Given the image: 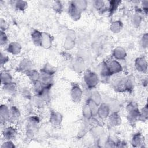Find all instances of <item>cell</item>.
<instances>
[{"mask_svg": "<svg viewBox=\"0 0 148 148\" xmlns=\"http://www.w3.org/2000/svg\"><path fill=\"white\" fill-rule=\"evenodd\" d=\"M136 67L139 71H144L147 69V63L143 58H139L136 60L135 63Z\"/></svg>", "mask_w": 148, "mask_h": 148, "instance_id": "cell-14", "label": "cell"}, {"mask_svg": "<svg viewBox=\"0 0 148 148\" xmlns=\"http://www.w3.org/2000/svg\"><path fill=\"white\" fill-rule=\"evenodd\" d=\"M32 40L36 45H40L42 38V33L35 30L32 32Z\"/></svg>", "mask_w": 148, "mask_h": 148, "instance_id": "cell-11", "label": "cell"}, {"mask_svg": "<svg viewBox=\"0 0 148 148\" xmlns=\"http://www.w3.org/2000/svg\"><path fill=\"white\" fill-rule=\"evenodd\" d=\"M91 99L97 105H98L101 103V96L98 93V92H94L93 94H92Z\"/></svg>", "mask_w": 148, "mask_h": 148, "instance_id": "cell-26", "label": "cell"}, {"mask_svg": "<svg viewBox=\"0 0 148 148\" xmlns=\"http://www.w3.org/2000/svg\"><path fill=\"white\" fill-rule=\"evenodd\" d=\"M8 60V57L3 54L2 52L1 53V64L2 65L5 64Z\"/></svg>", "mask_w": 148, "mask_h": 148, "instance_id": "cell-32", "label": "cell"}, {"mask_svg": "<svg viewBox=\"0 0 148 148\" xmlns=\"http://www.w3.org/2000/svg\"><path fill=\"white\" fill-rule=\"evenodd\" d=\"M0 40H1V45H4L7 43L8 41V37L5 33V31H1V35H0Z\"/></svg>", "mask_w": 148, "mask_h": 148, "instance_id": "cell-27", "label": "cell"}, {"mask_svg": "<svg viewBox=\"0 0 148 148\" xmlns=\"http://www.w3.org/2000/svg\"><path fill=\"white\" fill-rule=\"evenodd\" d=\"M106 65L110 75L119 73L122 70L121 66L116 60L110 61L109 63H106Z\"/></svg>", "mask_w": 148, "mask_h": 148, "instance_id": "cell-2", "label": "cell"}, {"mask_svg": "<svg viewBox=\"0 0 148 148\" xmlns=\"http://www.w3.org/2000/svg\"><path fill=\"white\" fill-rule=\"evenodd\" d=\"M121 28H122V25L120 21H115L113 23L110 27L111 30L115 33L119 32L121 29Z\"/></svg>", "mask_w": 148, "mask_h": 148, "instance_id": "cell-24", "label": "cell"}, {"mask_svg": "<svg viewBox=\"0 0 148 148\" xmlns=\"http://www.w3.org/2000/svg\"><path fill=\"white\" fill-rule=\"evenodd\" d=\"M0 115L1 119L2 121L3 120L6 121L9 120L10 116V109L5 105H2L0 109Z\"/></svg>", "mask_w": 148, "mask_h": 148, "instance_id": "cell-7", "label": "cell"}, {"mask_svg": "<svg viewBox=\"0 0 148 148\" xmlns=\"http://www.w3.org/2000/svg\"><path fill=\"white\" fill-rule=\"evenodd\" d=\"M80 12L77 9L75 4H71L69 8V13L73 20H77L80 18Z\"/></svg>", "mask_w": 148, "mask_h": 148, "instance_id": "cell-10", "label": "cell"}, {"mask_svg": "<svg viewBox=\"0 0 148 148\" xmlns=\"http://www.w3.org/2000/svg\"><path fill=\"white\" fill-rule=\"evenodd\" d=\"M119 2H117V1H112L110 2V7H109V10L111 12H113L114 10L116 9L117 6H118V3Z\"/></svg>", "mask_w": 148, "mask_h": 148, "instance_id": "cell-30", "label": "cell"}, {"mask_svg": "<svg viewBox=\"0 0 148 148\" xmlns=\"http://www.w3.org/2000/svg\"><path fill=\"white\" fill-rule=\"evenodd\" d=\"M62 121V116L60 113L53 112L50 115V122L55 126L60 125Z\"/></svg>", "mask_w": 148, "mask_h": 148, "instance_id": "cell-9", "label": "cell"}, {"mask_svg": "<svg viewBox=\"0 0 148 148\" xmlns=\"http://www.w3.org/2000/svg\"><path fill=\"white\" fill-rule=\"evenodd\" d=\"M71 95L73 102H79L82 95V91L80 87L77 85L73 86L71 91Z\"/></svg>", "mask_w": 148, "mask_h": 148, "instance_id": "cell-3", "label": "cell"}, {"mask_svg": "<svg viewBox=\"0 0 148 148\" xmlns=\"http://www.w3.org/2000/svg\"><path fill=\"white\" fill-rule=\"evenodd\" d=\"M25 3H26V2H23V1H19V2L18 1V2H17V3L16 4V6L18 9L24 10L26 8V5H27V4H25V5L24 4Z\"/></svg>", "mask_w": 148, "mask_h": 148, "instance_id": "cell-29", "label": "cell"}, {"mask_svg": "<svg viewBox=\"0 0 148 148\" xmlns=\"http://www.w3.org/2000/svg\"><path fill=\"white\" fill-rule=\"evenodd\" d=\"M21 46L17 42H12L9 44L7 50L13 54H17L20 52Z\"/></svg>", "mask_w": 148, "mask_h": 148, "instance_id": "cell-8", "label": "cell"}, {"mask_svg": "<svg viewBox=\"0 0 148 148\" xmlns=\"http://www.w3.org/2000/svg\"><path fill=\"white\" fill-rule=\"evenodd\" d=\"M99 117L101 119L106 118L109 113V107L105 103H102L98 108L97 113Z\"/></svg>", "mask_w": 148, "mask_h": 148, "instance_id": "cell-6", "label": "cell"}, {"mask_svg": "<svg viewBox=\"0 0 148 148\" xmlns=\"http://www.w3.org/2000/svg\"><path fill=\"white\" fill-rule=\"evenodd\" d=\"M40 81L46 88H50L53 82V79L52 75H49L41 72L40 76Z\"/></svg>", "mask_w": 148, "mask_h": 148, "instance_id": "cell-4", "label": "cell"}, {"mask_svg": "<svg viewBox=\"0 0 148 148\" xmlns=\"http://www.w3.org/2000/svg\"><path fill=\"white\" fill-rule=\"evenodd\" d=\"M83 114L85 117H86L87 119H90L92 117V115H93L90 107L88 106V105L87 104L86 105H85L83 108Z\"/></svg>", "mask_w": 148, "mask_h": 148, "instance_id": "cell-25", "label": "cell"}, {"mask_svg": "<svg viewBox=\"0 0 148 148\" xmlns=\"http://www.w3.org/2000/svg\"><path fill=\"white\" fill-rule=\"evenodd\" d=\"M31 68V62L28 59L23 60L19 65V68L20 70L27 72Z\"/></svg>", "mask_w": 148, "mask_h": 148, "instance_id": "cell-17", "label": "cell"}, {"mask_svg": "<svg viewBox=\"0 0 148 148\" xmlns=\"http://www.w3.org/2000/svg\"><path fill=\"white\" fill-rule=\"evenodd\" d=\"M10 116L9 120L16 121L20 117V113L19 110L15 106L12 107L10 109Z\"/></svg>", "mask_w": 148, "mask_h": 148, "instance_id": "cell-19", "label": "cell"}, {"mask_svg": "<svg viewBox=\"0 0 148 148\" xmlns=\"http://www.w3.org/2000/svg\"><path fill=\"white\" fill-rule=\"evenodd\" d=\"M27 76L31 80L32 82L37 81L40 79V74L36 71L35 70H32L30 69L27 72H25Z\"/></svg>", "mask_w": 148, "mask_h": 148, "instance_id": "cell-13", "label": "cell"}, {"mask_svg": "<svg viewBox=\"0 0 148 148\" xmlns=\"http://www.w3.org/2000/svg\"><path fill=\"white\" fill-rule=\"evenodd\" d=\"M41 72L53 76V75L56 72V69L53 66H51L50 64H46L45 65V66L43 68V69H42Z\"/></svg>", "mask_w": 148, "mask_h": 148, "instance_id": "cell-22", "label": "cell"}, {"mask_svg": "<svg viewBox=\"0 0 148 148\" xmlns=\"http://www.w3.org/2000/svg\"><path fill=\"white\" fill-rule=\"evenodd\" d=\"M1 83L3 85L12 82V77L10 75V73L4 71L1 72Z\"/></svg>", "mask_w": 148, "mask_h": 148, "instance_id": "cell-16", "label": "cell"}, {"mask_svg": "<svg viewBox=\"0 0 148 148\" xmlns=\"http://www.w3.org/2000/svg\"><path fill=\"white\" fill-rule=\"evenodd\" d=\"M51 45V37L49 35L46 33H42V38L41 42V46H43L45 48H49Z\"/></svg>", "mask_w": 148, "mask_h": 148, "instance_id": "cell-12", "label": "cell"}, {"mask_svg": "<svg viewBox=\"0 0 148 148\" xmlns=\"http://www.w3.org/2000/svg\"><path fill=\"white\" fill-rule=\"evenodd\" d=\"M84 80L87 87L91 88L98 84V77L95 73L88 71L85 73Z\"/></svg>", "mask_w": 148, "mask_h": 148, "instance_id": "cell-1", "label": "cell"}, {"mask_svg": "<svg viewBox=\"0 0 148 148\" xmlns=\"http://www.w3.org/2000/svg\"><path fill=\"white\" fill-rule=\"evenodd\" d=\"M109 121L110 124L114 126L119 125L121 123V118L120 117L119 115L117 113H114L112 115H110L109 117Z\"/></svg>", "mask_w": 148, "mask_h": 148, "instance_id": "cell-20", "label": "cell"}, {"mask_svg": "<svg viewBox=\"0 0 148 148\" xmlns=\"http://www.w3.org/2000/svg\"><path fill=\"white\" fill-rule=\"evenodd\" d=\"M3 135L6 140H11L15 138L16 135V131L14 128L9 127L4 129L3 131Z\"/></svg>", "mask_w": 148, "mask_h": 148, "instance_id": "cell-5", "label": "cell"}, {"mask_svg": "<svg viewBox=\"0 0 148 148\" xmlns=\"http://www.w3.org/2000/svg\"><path fill=\"white\" fill-rule=\"evenodd\" d=\"M32 102L34 105L36 107H42L45 101L39 95H36L32 97Z\"/></svg>", "mask_w": 148, "mask_h": 148, "instance_id": "cell-23", "label": "cell"}, {"mask_svg": "<svg viewBox=\"0 0 148 148\" xmlns=\"http://www.w3.org/2000/svg\"><path fill=\"white\" fill-rule=\"evenodd\" d=\"M113 56L117 59H124L126 56L125 50L121 47H117L113 52Z\"/></svg>", "mask_w": 148, "mask_h": 148, "instance_id": "cell-15", "label": "cell"}, {"mask_svg": "<svg viewBox=\"0 0 148 148\" xmlns=\"http://www.w3.org/2000/svg\"><path fill=\"white\" fill-rule=\"evenodd\" d=\"M142 138L141 135H139V134H137L133 136L131 141V143H132L131 144L134 147H139L141 144H142Z\"/></svg>", "mask_w": 148, "mask_h": 148, "instance_id": "cell-21", "label": "cell"}, {"mask_svg": "<svg viewBox=\"0 0 148 148\" xmlns=\"http://www.w3.org/2000/svg\"><path fill=\"white\" fill-rule=\"evenodd\" d=\"M3 90L6 93L9 94H13L16 92V86L14 83L11 82L10 83L3 85Z\"/></svg>", "mask_w": 148, "mask_h": 148, "instance_id": "cell-18", "label": "cell"}, {"mask_svg": "<svg viewBox=\"0 0 148 148\" xmlns=\"http://www.w3.org/2000/svg\"><path fill=\"white\" fill-rule=\"evenodd\" d=\"M8 27V23L2 18L1 19V31H5V29H6Z\"/></svg>", "mask_w": 148, "mask_h": 148, "instance_id": "cell-31", "label": "cell"}, {"mask_svg": "<svg viewBox=\"0 0 148 148\" xmlns=\"http://www.w3.org/2000/svg\"><path fill=\"white\" fill-rule=\"evenodd\" d=\"M15 146L14 143L12 142V140H6L4 142L2 145H1V147L5 148V147H14Z\"/></svg>", "mask_w": 148, "mask_h": 148, "instance_id": "cell-28", "label": "cell"}, {"mask_svg": "<svg viewBox=\"0 0 148 148\" xmlns=\"http://www.w3.org/2000/svg\"><path fill=\"white\" fill-rule=\"evenodd\" d=\"M95 6H97V9L99 10H101L102 9H103L104 6V3L102 1H97L95 3Z\"/></svg>", "mask_w": 148, "mask_h": 148, "instance_id": "cell-33", "label": "cell"}]
</instances>
